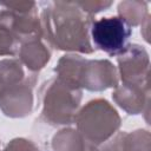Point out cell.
<instances>
[{
  "label": "cell",
  "mask_w": 151,
  "mask_h": 151,
  "mask_svg": "<svg viewBox=\"0 0 151 151\" xmlns=\"http://www.w3.org/2000/svg\"><path fill=\"white\" fill-rule=\"evenodd\" d=\"M42 40L58 51L92 54L90 29L94 17L83 12L76 1L42 2L40 12Z\"/></svg>",
  "instance_id": "obj_1"
},
{
  "label": "cell",
  "mask_w": 151,
  "mask_h": 151,
  "mask_svg": "<svg viewBox=\"0 0 151 151\" xmlns=\"http://www.w3.org/2000/svg\"><path fill=\"white\" fill-rule=\"evenodd\" d=\"M83 98V90L68 85L57 77L42 83L38 90L41 104L40 120L50 126H70L74 119Z\"/></svg>",
  "instance_id": "obj_2"
},
{
  "label": "cell",
  "mask_w": 151,
  "mask_h": 151,
  "mask_svg": "<svg viewBox=\"0 0 151 151\" xmlns=\"http://www.w3.org/2000/svg\"><path fill=\"white\" fill-rule=\"evenodd\" d=\"M74 124L90 144L99 146L119 131L122 117L109 100L96 98L78 110Z\"/></svg>",
  "instance_id": "obj_3"
},
{
  "label": "cell",
  "mask_w": 151,
  "mask_h": 151,
  "mask_svg": "<svg viewBox=\"0 0 151 151\" xmlns=\"http://www.w3.org/2000/svg\"><path fill=\"white\" fill-rule=\"evenodd\" d=\"M131 35L132 28L118 15L97 19L90 29L94 50L103 51L111 57L119 55L126 48Z\"/></svg>",
  "instance_id": "obj_4"
},
{
  "label": "cell",
  "mask_w": 151,
  "mask_h": 151,
  "mask_svg": "<svg viewBox=\"0 0 151 151\" xmlns=\"http://www.w3.org/2000/svg\"><path fill=\"white\" fill-rule=\"evenodd\" d=\"M39 73H31L28 78L17 85L0 88V110L8 118H25L34 110V93Z\"/></svg>",
  "instance_id": "obj_5"
},
{
  "label": "cell",
  "mask_w": 151,
  "mask_h": 151,
  "mask_svg": "<svg viewBox=\"0 0 151 151\" xmlns=\"http://www.w3.org/2000/svg\"><path fill=\"white\" fill-rule=\"evenodd\" d=\"M117 70L119 80L125 84L146 86L149 85L150 55L146 48L139 44H129L117 55Z\"/></svg>",
  "instance_id": "obj_6"
},
{
  "label": "cell",
  "mask_w": 151,
  "mask_h": 151,
  "mask_svg": "<svg viewBox=\"0 0 151 151\" xmlns=\"http://www.w3.org/2000/svg\"><path fill=\"white\" fill-rule=\"evenodd\" d=\"M119 85L117 66L109 59H86L79 76V87L91 92H103Z\"/></svg>",
  "instance_id": "obj_7"
},
{
  "label": "cell",
  "mask_w": 151,
  "mask_h": 151,
  "mask_svg": "<svg viewBox=\"0 0 151 151\" xmlns=\"http://www.w3.org/2000/svg\"><path fill=\"white\" fill-rule=\"evenodd\" d=\"M0 31L8 32L20 44L34 38L42 39L38 9L32 12H17L8 8L0 9Z\"/></svg>",
  "instance_id": "obj_8"
},
{
  "label": "cell",
  "mask_w": 151,
  "mask_h": 151,
  "mask_svg": "<svg viewBox=\"0 0 151 151\" xmlns=\"http://www.w3.org/2000/svg\"><path fill=\"white\" fill-rule=\"evenodd\" d=\"M113 101L127 114L137 116L149 112L150 87L122 83L113 88Z\"/></svg>",
  "instance_id": "obj_9"
},
{
  "label": "cell",
  "mask_w": 151,
  "mask_h": 151,
  "mask_svg": "<svg viewBox=\"0 0 151 151\" xmlns=\"http://www.w3.org/2000/svg\"><path fill=\"white\" fill-rule=\"evenodd\" d=\"M17 58L27 71L39 73L51 60V50L41 38H34L20 44Z\"/></svg>",
  "instance_id": "obj_10"
},
{
  "label": "cell",
  "mask_w": 151,
  "mask_h": 151,
  "mask_svg": "<svg viewBox=\"0 0 151 151\" xmlns=\"http://www.w3.org/2000/svg\"><path fill=\"white\" fill-rule=\"evenodd\" d=\"M51 146L53 151H98L97 146L90 144L77 129L68 126L53 134Z\"/></svg>",
  "instance_id": "obj_11"
},
{
  "label": "cell",
  "mask_w": 151,
  "mask_h": 151,
  "mask_svg": "<svg viewBox=\"0 0 151 151\" xmlns=\"http://www.w3.org/2000/svg\"><path fill=\"white\" fill-rule=\"evenodd\" d=\"M85 60L86 58L77 53H66L61 55L53 68L55 77L68 85L79 87V76Z\"/></svg>",
  "instance_id": "obj_12"
},
{
  "label": "cell",
  "mask_w": 151,
  "mask_h": 151,
  "mask_svg": "<svg viewBox=\"0 0 151 151\" xmlns=\"http://www.w3.org/2000/svg\"><path fill=\"white\" fill-rule=\"evenodd\" d=\"M32 72L27 71L18 58L0 60V88L25 81Z\"/></svg>",
  "instance_id": "obj_13"
},
{
  "label": "cell",
  "mask_w": 151,
  "mask_h": 151,
  "mask_svg": "<svg viewBox=\"0 0 151 151\" xmlns=\"http://www.w3.org/2000/svg\"><path fill=\"white\" fill-rule=\"evenodd\" d=\"M118 17L122 18L131 28L142 25L149 13V4L146 1L125 0L120 1L117 7Z\"/></svg>",
  "instance_id": "obj_14"
},
{
  "label": "cell",
  "mask_w": 151,
  "mask_h": 151,
  "mask_svg": "<svg viewBox=\"0 0 151 151\" xmlns=\"http://www.w3.org/2000/svg\"><path fill=\"white\" fill-rule=\"evenodd\" d=\"M123 151H150L151 134L147 130L137 129L130 132L119 131Z\"/></svg>",
  "instance_id": "obj_15"
},
{
  "label": "cell",
  "mask_w": 151,
  "mask_h": 151,
  "mask_svg": "<svg viewBox=\"0 0 151 151\" xmlns=\"http://www.w3.org/2000/svg\"><path fill=\"white\" fill-rule=\"evenodd\" d=\"M20 41L8 32L0 31V57H18Z\"/></svg>",
  "instance_id": "obj_16"
},
{
  "label": "cell",
  "mask_w": 151,
  "mask_h": 151,
  "mask_svg": "<svg viewBox=\"0 0 151 151\" xmlns=\"http://www.w3.org/2000/svg\"><path fill=\"white\" fill-rule=\"evenodd\" d=\"M76 4L83 12L94 17V14L109 9L113 2L107 0H81L76 1Z\"/></svg>",
  "instance_id": "obj_17"
},
{
  "label": "cell",
  "mask_w": 151,
  "mask_h": 151,
  "mask_svg": "<svg viewBox=\"0 0 151 151\" xmlns=\"http://www.w3.org/2000/svg\"><path fill=\"white\" fill-rule=\"evenodd\" d=\"M1 151H40V149L37 146L34 142L20 137L9 140L6 144L5 149Z\"/></svg>",
  "instance_id": "obj_18"
},
{
  "label": "cell",
  "mask_w": 151,
  "mask_h": 151,
  "mask_svg": "<svg viewBox=\"0 0 151 151\" xmlns=\"http://www.w3.org/2000/svg\"><path fill=\"white\" fill-rule=\"evenodd\" d=\"M0 6L4 8L13 9L17 12H32L38 9V4L35 1H9L0 2Z\"/></svg>",
  "instance_id": "obj_19"
},
{
  "label": "cell",
  "mask_w": 151,
  "mask_h": 151,
  "mask_svg": "<svg viewBox=\"0 0 151 151\" xmlns=\"http://www.w3.org/2000/svg\"><path fill=\"white\" fill-rule=\"evenodd\" d=\"M150 14L145 18V20L140 25V34L143 35L146 42H150Z\"/></svg>",
  "instance_id": "obj_20"
},
{
  "label": "cell",
  "mask_w": 151,
  "mask_h": 151,
  "mask_svg": "<svg viewBox=\"0 0 151 151\" xmlns=\"http://www.w3.org/2000/svg\"><path fill=\"white\" fill-rule=\"evenodd\" d=\"M0 151H1V150H0Z\"/></svg>",
  "instance_id": "obj_21"
}]
</instances>
